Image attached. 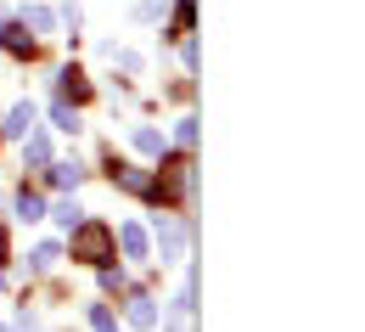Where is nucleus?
<instances>
[{"label":"nucleus","instance_id":"obj_24","mask_svg":"<svg viewBox=\"0 0 365 332\" xmlns=\"http://www.w3.org/2000/svg\"><path fill=\"white\" fill-rule=\"evenodd\" d=\"M0 332H6V327H0Z\"/></svg>","mask_w":365,"mask_h":332},{"label":"nucleus","instance_id":"obj_15","mask_svg":"<svg viewBox=\"0 0 365 332\" xmlns=\"http://www.w3.org/2000/svg\"><path fill=\"white\" fill-rule=\"evenodd\" d=\"M51 119H56V130H68V136H79V113H73L68 101H56V107H51Z\"/></svg>","mask_w":365,"mask_h":332},{"label":"nucleus","instance_id":"obj_20","mask_svg":"<svg viewBox=\"0 0 365 332\" xmlns=\"http://www.w3.org/2000/svg\"><path fill=\"white\" fill-rule=\"evenodd\" d=\"M175 141H180V146H197V119H180V130H175Z\"/></svg>","mask_w":365,"mask_h":332},{"label":"nucleus","instance_id":"obj_16","mask_svg":"<svg viewBox=\"0 0 365 332\" xmlns=\"http://www.w3.org/2000/svg\"><path fill=\"white\" fill-rule=\"evenodd\" d=\"M91 327L96 332H118V316H113L107 304H91Z\"/></svg>","mask_w":365,"mask_h":332},{"label":"nucleus","instance_id":"obj_19","mask_svg":"<svg viewBox=\"0 0 365 332\" xmlns=\"http://www.w3.org/2000/svg\"><path fill=\"white\" fill-rule=\"evenodd\" d=\"M107 56H113V62H118L124 74H140V56H135V51H118V46H107Z\"/></svg>","mask_w":365,"mask_h":332},{"label":"nucleus","instance_id":"obj_6","mask_svg":"<svg viewBox=\"0 0 365 332\" xmlns=\"http://www.w3.org/2000/svg\"><path fill=\"white\" fill-rule=\"evenodd\" d=\"M130 327H158V304H152V298H146V293H135V298H130Z\"/></svg>","mask_w":365,"mask_h":332},{"label":"nucleus","instance_id":"obj_18","mask_svg":"<svg viewBox=\"0 0 365 332\" xmlns=\"http://www.w3.org/2000/svg\"><path fill=\"white\" fill-rule=\"evenodd\" d=\"M191 23H197V6L180 0V6H175V34H191Z\"/></svg>","mask_w":365,"mask_h":332},{"label":"nucleus","instance_id":"obj_2","mask_svg":"<svg viewBox=\"0 0 365 332\" xmlns=\"http://www.w3.org/2000/svg\"><path fill=\"white\" fill-rule=\"evenodd\" d=\"M29 130H40V107H34V101H17V107H11V119H6V136H17V141H23Z\"/></svg>","mask_w":365,"mask_h":332},{"label":"nucleus","instance_id":"obj_1","mask_svg":"<svg viewBox=\"0 0 365 332\" xmlns=\"http://www.w3.org/2000/svg\"><path fill=\"white\" fill-rule=\"evenodd\" d=\"M68 248H73V259H85V265H107L118 242H113V231H107L101 220H79V226H73V242H68Z\"/></svg>","mask_w":365,"mask_h":332},{"label":"nucleus","instance_id":"obj_9","mask_svg":"<svg viewBox=\"0 0 365 332\" xmlns=\"http://www.w3.org/2000/svg\"><path fill=\"white\" fill-rule=\"evenodd\" d=\"M23 29H34V34H51V29H56V17H51L46 6H23Z\"/></svg>","mask_w":365,"mask_h":332},{"label":"nucleus","instance_id":"obj_7","mask_svg":"<svg viewBox=\"0 0 365 332\" xmlns=\"http://www.w3.org/2000/svg\"><path fill=\"white\" fill-rule=\"evenodd\" d=\"M56 85H62V96H73V101H85V96H91V85H85V74H79V68H62V74H56Z\"/></svg>","mask_w":365,"mask_h":332},{"label":"nucleus","instance_id":"obj_12","mask_svg":"<svg viewBox=\"0 0 365 332\" xmlns=\"http://www.w3.org/2000/svg\"><path fill=\"white\" fill-rule=\"evenodd\" d=\"M17 214H23V220H46V203H40V191H17Z\"/></svg>","mask_w":365,"mask_h":332},{"label":"nucleus","instance_id":"obj_13","mask_svg":"<svg viewBox=\"0 0 365 332\" xmlns=\"http://www.w3.org/2000/svg\"><path fill=\"white\" fill-rule=\"evenodd\" d=\"M46 214H51V220H56V226H68V231L79 226V203H73V197H62V203H51Z\"/></svg>","mask_w":365,"mask_h":332},{"label":"nucleus","instance_id":"obj_4","mask_svg":"<svg viewBox=\"0 0 365 332\" xmlns=\"http://www.w3.org/2000/svg\"><path fill=\"white\" fill-rule=\"evenodd\" d=\"M0 46L11 51V56H34V34H29L23 23H6V29H0Z\"/></svg>","mask_w":365,"mask_h":332},{"label":"nucleus","instance_id":"obj_22","mask_svg":"<svg viewBox=\"0 0 365 332\" xmlns=\"http://www.w3.org/2000/svg\"><path fill=\"white\" fill-rule=\"evenodd\" d=\"M62 23H68V29H79V0H62Z\"/></svg>","mask_w":365,"mask_h":332},{"label":"nucleus","instance_id":"obj_21","mask_svg":"<svg viewBox=\"0 0 365 332\" xmlns=\"http://www.w3.org/2000/svg\"><path fill=\"white\" fill-rule=\"evenodd\" d=\"M158 11H163V0H140V6H135V17H140V23H152Z\"/></svg>","mask_w":365,"mask_h":332},{"label":"nucleus","instance_id":"obj_5","mask_svg":"<svg viewBox=\"0 0 365 332\" xmlns=\"http://www.w3.org/2000/svg\"><path fill=\"white\" fill-rule=\"evenodd\" d=\"M118 248H124V253H130V259H146V253H152V242H146V231H140V226H118Z\"/></svg>","mask_w":365,"mask_h":332},{"label":"nucleus","instance_id":"obj_11","mask_svg":"<svg viewBox=\"0 0 365 332\" xmlns=\"http://www.w3.org/2000/svg\"><path fill=\"white\" fill-rule=\"evenodd\" d=\"M23 152H29V164H51V141L40 136V130H29V136H23Z\"/></svg>","mask_w":365,"mask_h":332},{"label":"nucleus","instance_id":"obj_23","mask_svg":"<svg viewBox=\"0 0 365 332\" xmlns=\"http://www.w3.org/2000/svg\"><path fill=\"white\" fill-rule=\"evenodd\" d=\"M0 265H6V231H0Z\"/></svg>","mask_w":365,"mask_h":332},{"label":"nucleus","instance_id":"obj_8","mask_svg":"<svg viewBox=\"0 0 365 332\" xmlns=\"http://www.w3.org/2000/svg\"><path fill=\"white\" fill-rule=\"evenodd\" d=\"M135 152H146V158H163V130L140 124V130H135Z\"/></svg>","mask_w":365,"mask_h":332},{"label":"nucleus","instance_id":"obj_10","mask_svg":"<svg viewBox=\"0 0 365 332\" xmlns=\"http://www.w3.org/2000/svg\"><path fill=\"white\" fill-rule=\"evenodd\" d=\"M158 248H163V259H175V253H180V226H169L163 214H158Z\"/></svg>","mask_w":365,"mask_h":332},{"label":"nucleus","instance_id":"obj_14","mask_svg":"<svg viewBox=\"0 0 365 332\" xmlns=\"http://www.w3.org/2000/svg\"><path fill=\"white\" fill-rule=\"evenodd\" d=\"M51 181L68 191V186H79V181H85V169H79V164H51Z\"/></svg>","mask_w":365,"mask_h":332},{"label":"nucleus","instance_id":"obj_17","mask_svg":"<svg viewBox=\"0 0 365 332\" xmlns=\"http://www.w3.org/2000/svg\"><path fill=\"white\" fill-rule=\"evenodd\" d=\"M56 259H62V248H56V242H40V248H34V271H51Z\"/></svg>","mask_w":365,"mask_h":332},{"label":"nucleus","instance_id":"obj_3","mask_svg":"<svg viewBox=\"0 0 365 332\" xmlns=\"http://www.w3.org/2000/svg\"><path fill=\"white\" fill-rule=\"evenodd\" d=\"M191 304H197V282H185V293L175 298V310H169L163 332H185V321H191Z\"/></svg>","mask_w":365,"mask_h":332}]
</instances>
